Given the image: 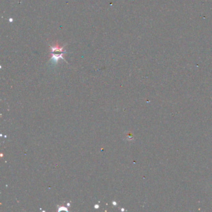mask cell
<instances>
[{
  "mask_svg": "<svg viewBox=\"0 0 212 212\" xmlns=\"http://www.w3.org/2000/svg\"><path fill=\"white\" fill-rule=\"evenodd\" d=\"M63 47H60L58 44L54 46H51V54H52V58L51 59V61L53 62L54 64H57L60 59H62L64 61H65V59L63 57V55L65 54V51H64Z\"/></svg>",
  "mask_w": 212,
  "mask_h": 212,
  "instance_id": "6da1fadb",
  "label": "cell"
}]
</instances>
